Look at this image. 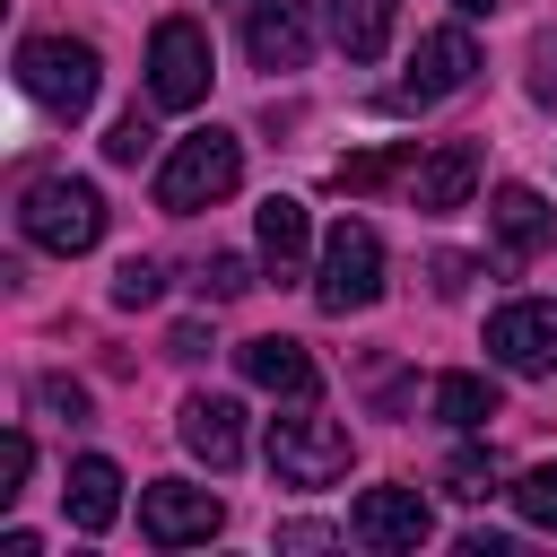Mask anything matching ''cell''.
I'll return each mask as SVG.
<instances>
[{"instance_id":"28","label":"cell","mask_w":557,"mask_h":557,"mask_svg":"<svg viewBox=\"0 0 557 557\" xmlns=\"http://www.w3.org/2000/svg\"><path fill=\"white\" fill-rule=\"evenodd\" d=\"M531 96H540V104H557V35H540V44H531Z\"/></svg>"},{"instance_id":"4","label":"cell","mask_w":557,"mask_h":557,"mask_svg":"<svg viewBox=\"0 0 557 557\" xmlns=\"http://www.w3.org/2000/svg\"><path fill=\"white\" fill-rule=\"evenodd\" d=\"M348 461H357V435L339 418H313L305 400H296V418H270V479L278 487H331V479H348Z\"/></svg>"},{"instance_id":"30","label":"cell","mask_w":557,"mask_h":557,"mask_svg":"<svg viewBox=\"0 0 557 557\" xmlns=\"http://www.w3.org/2000/svg\"><path fill=\"white\" fill-rule=\"evenodd\" d=\"M278 548H339L331 522H278Z\"/></svg>"},{"instance_id":"12","label":"cell","mask_w":557,"mask_h":557,"mask_svg":"<svg viewBox=\"0 0 557 557\" xmlns=\"http://www.w3.org/2000/svg\"><path fill=\"white\" fill-rule=\"evenodd\" d=\"M244 52H252V70H305V52H313L305 0H244Z\"/></svg>"},{"instance_id":"21","label":"cell","mask_w":557,"mask_h":557,"mask_svg":"<svg viewBox=\"0 0 557 557\" xmlns=\"http://www.w3.org/2000/svg\"><path fill=\"white\" fill-rule=\"evenodd\" d=\"M505 496H513V513H522L531 531H557V461H531Z\"/></svg>"},{"instance_id":"11","label":"cell","mask_w":557,"mask_h":557,"mask_svg":"<svg viewBox=\"0 0 557 557\" xmlns=\"http://www.w3.org/2000/svg\"><path fill=\"white\" fill-rule=\"evenodd\" d=\"M235 366H244V383H252V392H270V400H313V392H322L313 348H305V339H287V331L244 339V348H235Z\"/></svg>"},{"instance_id":"26","label":"cell","mask_w":557,"mask_h":557,"mask_svg":"<svg viewBox=\"0 0 557 557\" xmlns=\"http://www.w3.org/2000/svg\"><path fill=\"white\" fill-rule=\"evenodd\" d=\"M35 400H44L52 418H87V383H70V374H44V383H35Z\"/></svg>"},{"instance_id":"2","label":"cell","mask_w":557,"mask_h":557,"mask_svg":"<svg viewBox=\"0 0 557 557\" xmlns=\"http://www.w3.org/2000/svg\"><path fill=\"white\" fill-rule=\"evenodd\" d=\"M235 183H244V139L209 122V131L174 139V157L157 165V209L165 218H191V209H218Z\"/></svg>"},{"instance_id":"1","label":"cell","mask_w":557,"mask_h":557,"mask_svg":"<svg viewBox=\"0 0 557 557\" xmlns=\"http://www.w3.org/2000/svg\"><path fill=\"white\" fill-rule=\"evenodd\" d=\"M17 235L35 244V252H96L104 244V191L96 183H78V174H44V183H26L17 191Z\"/></svg>"},{"instance_id":"27","label":"cell","mask_w":557,"mask_h":557,"mask_svg":"<svg viewBox=\"0 0 557 557\" xmlns=\"http://www.w3.org/2000/svg\"><path fill=\"white\" fill-rule=\"evenodd\" d=\"M26 470H35V444H26V435H0V496H17Z\"/></svg>"},{"instance_id":"24","label":"cell","mask_w":557,"mask_h":557,"mask_svg":"<svg viewBox=\"0 0 557 557\" xmlns=\"http://www.w3.org/2000/svg\"><path fill=\"white\" fill-rule=\"evenodd\" d=\"M148 148H157V131H148V113H139V104H131V113H122V122H113V131H104V157H113V165H139V157H148Z\"/></svg>"},{"instance_id":"7","label":"cell","mask_w":557,"mask_h":557,"mask_svg":"<svg viewBox=\"0 0 557 557\" xmlns=\"http://www.w3.org/2000/svg\"><path fill=\"white\" fill-rule=\"evenodd\" d=\"M470 78H479V44H470V26H435V35H418L409 78L383 87V113H426V104L461 96Z\"/></svg>"},{"instance_id":"3","label":"cell","mask_w":557,"mask_h":557,"mask_svg":"<svg viewBox=\"0 0 557 557\" xmlns=\"http://www.w3.org/2000/svg\"><path fill=\"white\" fill-rule=\"evenodd\" d=\"M96 44L87 35H26L17 44V87L52 113V122H78L87 104H96Z\"/></svg>"},{"instance_id":"10","label":"cell","mask_w":557,"mask_h":557,"mask_svg":"<svg viewBox=\"0 0 557 557\" xmlns=\"http://www.w3.org/2000/svg\"><path fill=\"white\" fill-rule=\"evenodd\" d=\"M487 357L505 374H557V305L548 296H513L487 313Z\"/></svg>"},{"instance_id":"19","label":"cell","mask_w":557,"mask_h":557,"mask_svg":"<svg viewBox=\"0 0 557 557\" xmlns=\"http://www.w3.org/2000/svg\"><path fill=\"white\" fill-rule=\"evenodd\" d=\"M435 418H444L453 435H479V426L496 418V383H487V374H435Z\"/></svg>"},{"instance_id":"20","label":"cell","mask_w":557,"mask_h":557,"mask_svg":"<svg viewBox=\"0 0 557 557\" xmlns=\"http://www.w3.org/2000/svg\"><path fill=\"white\" fill-rule=\"evenodd\" d=\"M496 487H505V470H496V453H479V444H461V453L444 461V496H453V505H487Z\"/></svg>"},{"instance_id":"13","label":"cell","mask_w":557,"mask_h":557,"mask_svg":"<svg viewBox=\"0 0 557 557\" xmlns=\"http://www.w3.org/2000/svg\"><path fill=\"white\" fill-rule=\"evenodd\" d=\"M174 435H183V453L209 461V470H235V461H244V409H235L226 392H191V400L174 409Z\"/></svg>"},{"instance_id":"22","label":"cell","mask_w":557,"mask_h":557,"mask_svg":"<svg viewBox=\"0 0 557 557\" xmlns=\"http://www.w3.org/2000/svg\"><path fill=\"white\" fill-rule=\"evenodd\" d=\"M400 157H409V148H366V157H339V165H331V183H339V191H374V183H392V174H400Z\"/></svg>"},{"instance_id":"18","label":"cell","mask_w":557,"mask_h":557,"mask_svg":"<svg viewBox=\"0 0 557 557\" xmlns=\"http://www.w3.org/2000/svg\"><path fill=\"white\" fill-rule=\"evenodd\" d=\"M392 17H400V0H331V35H339L348 61H383Z\"/></svg>"},{"instance_id":"14","label":"cell","mask_w":557,"mask_h":557,"mask_svg":"<svg viewBox=\"0 0 557 557\" xmlns=\"http://www.w3.org/2000/svg\"><path fill=\"white\" fill-rule=\"evenodd\" d=\"M470 191H479V139H444V148H426L409 165V209H426V218L461 209Z\"/></svg>"},{"instance_id":"8","label":"cell","mask_w":557,"mask_h":557,"mask_svg":"<svg viewBox=\"0 0 557 557\" xmlns=\"http://www.w3.org/2000/svg\"><path fill=\"white\" fill-rule=\"evenodd\" d=\"M226 531V505L191 479H148L139 487V540L148 548H209Z\"/></svg>"},{"instance_id":"15","label":"cell","mask_w":557,"mask_h":557,"mask_svg":"<svg viewBox=\"0 0 557 557\" xmlns=\"http://www.w3.org/2000/svg\"><path fill=\"white\" fill-rule=\"evenodd\" d=\"M487 226H496V244H505L513 261H540V252L557 244V209H548L531 183H496V191H487Z\"/></svg>"},{"instance_id":"9","label":"cell","mask_w":557,"mask_h":557,"mask_svg":"<svg viewBox=\"0 0 557 557\" xmlns=\"http://www.w3.org/2000/svg\"><path fill=\"white\" fill-rule=\"evenodd\" d=\"M348 540H357V548H383V557H409V548H426V540H435V505H426L418 487L383 479V487H366V496H357Z\"/></svg>"},{"instance_id":"25","label":"cell","mask_w":557,"mask_h":557,"mask_svg":"<svg viewBox=\"0 0 557 557\" xmlns=\"http://www.w3.org/2000/svg\"><path fill=\"white\" fill-rule=\"evenodd\" d=\"M244 287H252V261H244V252H218V261L200 270V296H209V305H226V296H244Z\"/></svg>"},{"instance_id":"23","label":"cell","mask_w":557,"mask_h":557,"mask_svg":"<svg viewBox=\"0 0 557 557\" xmlns=\"http://www.w3.org/2000/svg\"><path fill=\"white\" fill-rule=\"evenodd\" d=\"M157 296H165V270L131 252V261L113 270V305H122V313H139V305H157Z\"/></svg>"},{"instance_id":"17","label":"cell","mask_w":557,"mask_h":557,"mask_svg":"<svg viewBox=\"0 0 557 557\" xmlns=\"http://www.w3.org/2000/svg\"><path fill=\"white\" fill-rule=\"evenodd\" d=\"M305 252H313L305 200L270 191V200H261V270H270V278H305Z\"/></svg>"},{"instance_id":"29","label":"cell","mask_w":557,"mask_h":557,"mask_svg":"<svg viewBox=\"0 0 557 557\" xmlns=\"http://www.w3.org/2000/svg\"><path fill=\"white\" fill-rule=\"evenodd\" d=\"M426 270H435V296H461V287H470V270H479V261H470V252H435V261H426Z\"/></svg>"},{"instance_id":"31","label":"cell","mask_w":557,"mask_h":557,"mask_svg":"<svg viewBox=\"0 0 557 557\" xmlns=\"http://www.w3.org/2000/svg\"><path fill=\"white\" fill-rule=\"evenodd\" d=\"M453 9H461V17H487V9H496V0H453Z\"/></svg>"},{"instance_id":"6","label":"cell","mask_w":557,"mask_h":557,"mask_svg":"<svg viewBox=\"0 0 557 557\" xmlns=\"http://www.w3.org/2000/svg\"><path fill=\"white\" fill-rule=\"evenodd\" d=\"M209 78H218L209 26L200 17H157V35H148V96L165 113H191V104H209Z\"/></svg>"},{"instance_id":"16","label":"cell","mask_w":557,"mask_h":557,"mask_svg":"<svg viewBox=\"0 0 557 557\" xmlns=\"http://www.w3.org/2000/svg\"><path fill=\"white\" fill-rule=\"evenodd\" d=\"M61 513H70L78 531H113V513H122V470H113L104 453H78L70 479H61Z\"/></svg>"},{"instance_id":"5","label":"cell","mask_w":557,"mask_h":557,"mask_svg":"<svg viewBox=\"0 0 557 557\" xmlns=\"http://www.w3.org/2000/svg\"><path fill=\"white\" fill-rule=\"evenodd\" d=\"M383 296V235L366 218H339L322 235V261H313V305L322 313H366Z\"/></svg>"}]
</instances>
